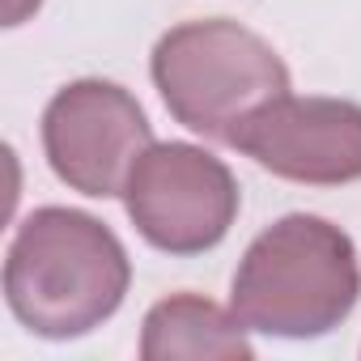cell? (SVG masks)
Returning a JSON list of instances; mask_svg holds the SVG:
<instances>
[{"instance_id":"6","label":"cell","mask_w":361,"mask_h":361,"mask_svg":"<svg viewBox=\"0 0 361 361\" xmlns=\"http://www.w3.org/2000/svg\"><path fill=\"white\" fill-rule=\"evenodd\" d=\"M230 149L276 178L306 188H344L361 178V102L348 98H272L238 123Z\"/></svg>"},{"instance_id":"8","label":"cell","mask_w":361,"mask_h":361,"mask_svg":"<svg viewBox=\"0 0 361 361\" xmlns=\"http://www.w3.org/2000/svg\"><path fill=\"white\" fill-rule=\"evenodd\" d=\"M43 0H5V26H22L30 13H39Z\"/></svg>"},{"instance_id":"5","label":"cell","mask_w":361,"mask_h":361,"mask_svg":"<svg viewBox=\"0 0 361 361\" xmlns=\"http://www.w3.org/2000/svg\"><path fill=\"white\" fill-rule=\"evenodd\" d=\"M149 145L153 128L140 102L102 77L68 81L43 111V153L51 174L90 200L123 196Z\"/></svg>"},{"instance_id":"2","label":"cell","mask_w":361,"mask_h":361,"mask_svg":"<svg viewBox=\"0 0 361 361\" xmlns=\"http://www.w3.org/2000/svg\"><path fill=\"white\" fill-rule=\"evenodd\" d=\"M357 298V247L314 213H289L259 230L230 285V310L243 327L272 340H319L353 314Z\"/></svg>"},{"instance_id":"7","label":"cell","mask_w":361,"mask_h":361,"mask_svg":"<svg viewBox=\"0 0 361 361\" xmlns=\"http://www.w3.org/2000/svg\"><path fill=\"white\" fill-rule=\"evenodd\" d=\"M140 357L145 361H247L255 344L234 310L200 298L170 293L149 306L140 323Z\"/></svg>"},{"instance_id":"1","label":"cell","mask_w":361,"mask_h":361,"mask_svg":"<svg viewBox=\"0 0 361 361\" xmlns=\"http://www.w3.org/2000/svg\"><path fill=\"white\" fill-rule=\"evenodd\" d=\"M132 259L111 226L81 209H35L5 255V302L39 340H81L128 298Z\"/></svg>"},{"instance_id":"4","label":"cell","mask_w":361,"mask_h":361,"mask_svg":"<svg viewBox=\"0 0 361 361\" xmlns=\"http://www.w3.org/2000/svg\"><path fill=\"white\" fill-rule=\"evenodd\" d=\"M238 204L230 166L188 140H153L123 188L128 221L166 255H204L221 247Z\"/></svg>"},{"instance_id":"3","label":"cell","mask_w":361,"mask_h":361,"mask_svg":"<svg viewBox=\"0 0 361 361\" xmlns=\"http://www.w3.org/2000/svg\"><path fill=\"white\" fill-rule=\"evenodd\" d=\"M149 73L178 123L221 145L234 140L243 119L289 94V68L276 47L230 18L166 30L153 47Z\"/></svg>"}]
</instances>
